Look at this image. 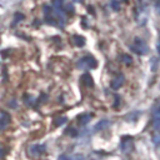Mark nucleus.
Here are the masks:
<instances>
[{
	"label": "nucleus",
	"instance_id": "f257e3e1",
	"mask_svg": "<svg viewBox=\"0 0 160 160\" xmlns=\"http://www.w3.org/2000/svg\"><path fill=\"white\" fill-rule=\"evenodd\" d=\"M130 49L135 53V54H138V55H145L146 53L149 51L148 45L145 44V43H144L141 39H139V38H136V39L134 40V44L131 45Z\"/></svg>",
	"mask_w": 160,
	"mask_h": 160
},
{
	"label": "nucleus",
	"instance_id": "f03ea898",
	"mask_svg": "<svg viewBox=\"0 0 160 160\" xmlns=\"http://www.w3.org/2000/svg\"><path fill=\"white\" fill-rule=\"evenodd\" d=\"M97 66V61L91 56H87L80 59V61L78 63V68L79 69H93Z\"/></svg>",
	"mask_w": 160,
	"mask_h": 160
},
{
	"label": "nucleus",
	"instance_id": "7ed1b4c3",
	"mask_svg": "<svg viewBox=\"0 0 160 160\" xmlns=\"http://www.w3.org/2000/svg\"><path fill=\"white\" fill-rule=\"evenodd\" d=\"M153 125L156 130H160V108L153 110Z\"/></svg>",
	"mask_w": 160,
	"mask_h": 160
},
{
	"label": "nucleus",
	"instance_id": "20e7f679",
	"mask_svg": "<svg viewBox=\"0 0 160 160\" xmlns=\"http://www.w3.org/2000/svg\"><path fill=\"white\" fill-rule=\"evenodd\" d=\"M10 124V115L8 113H2L0 115V129H5Z\"/></svg>",
	"mask_w": 160,
	"mask_h": 160
},
{
	"label": "nucleus",
	"instance_id": "39448f33",
	"mask_svg": "<svg viewBox=\"0 0 160 160\" xmlns=\"http://www.w3.org/2000/svg\"><path fill=\"white\" fill-rule=\"evenodd\" d=\"M123 84H124V78L123 77H118V78H115V79H113L110 81V87L114 90H118V89H120V87Z\"/></svg>",
	"mask_w": 160,
	"mask_h": 160
},
{
	"label": "nucleus",
	"instance_id": "423d86ee",
	"mask_svg": "<svg viewBox=\"0 0 160 160\" xmlns=\"http://www.w3.org/2000/svg\"><path fill=\"white\" fill-rule=\"evenodd\" d=\"M90 118H91L90 114H81V115H79V124L80 125H87L90 121Z\"/></svg>",
	"mask_w": 160,
	"mask_h": 160
},
{
	"label": "nucleus",
	"instance_id": "0eeeda50",
	"mask_svg": "<svg viewBox=\"0 0 160 160\" xmlns=\"http://www.w3.org/2000/svg\"><path fill=\"white\" fill-rule=\"evenodd\" d=\"M44 145H35V146H31V149H30V153H31V155H38V154H40V153H43L44 151Z\"/></svg>",
	"mask_w": 160,
	"mask_h": 160
},
{
	"label": "nucleus",
	"instance_id": "6e6552de",
	"mask_svg": "<svg viewBox=\"0 0 160 160\" xmlns=\"http://www.w3.org/2000/svg\"><path fill=\"white\" fill-rule=\"evenodd\" d=\"M81 81L87 85V87H93V78L90 77V74H84V75L81 77Z\"/></svg>",
	"mask_w": 160,
	"mask_h": 160
},
{
	"label": "nucleus",
	"instance_id": "1a4fd4ad",
	"mask_svg": "<svg viewBox=\"0 0 160 160\" xmlns=\"http://www.w3.org/2000/svg\"><path fill=\"white\" fill-rule=\"evenodd\" d=\"M108 125H110V121H108V120H101L100 123H98L97 125H95V131H98V130H101V129H104L105 126H108Z\"/></svg>",
	"mask_w": 160,
	"mask_h": 160
},
{
	"label": "nucleus",
	"instance_id": "9d476101",
	"mask_svg": "<svg viewBox=\"0 0 160 160\" xmlns=\"http://www.w3.org/2000/svg\"><path fill=\"white\" fill-rule=\"evenodd\" d=\"M74 41H75V44H77L78 46H83V45L85 44V40H84V38H83V36H79V35L74 36Z\"/></svg>",
	"mask_w": 160,
	"mask_h": 160
},
{
	"label": "nucleus",
	"instance_id": "9b49d317",
	"mask_svg": "<svg viewBox=\"0 0 160 160\" xmlns=\"http://www.w3.org/2000/svg\"><path fill=\"white\" fill-rule=\"evenodd\" d=\"M25 16H24V14H21V13H16L15 14V16H14V23H13V25H16L20 20H23Z\"/></svg>",
	"mask_w": 160,
	"mask_h": 160
},
{
	"label": "nucleus",
	"instance_id": "f8f14e48",
	"mask_svg": "<svg viewBox=\"0 0 160 160\" xmlns=\"http://www.w3.org/2000/svg\"><path fill=\"white\" fill-rule=\"evenodd\" d=\"M121 58H123L121 60H123V61L126 64V65H130V64H131V58H130L129 55H128V54H124Z\"/></svg>",
	"mask_w": 160,
	"mask_h": 160
},
{
	"label": "nucleus",
	"instance_id": "ddd939ff",
	"mask_svg": "<svg viewBox=\"0 0 160 160\" xmlns=\"http://www.w3.org/2000/svg\"><path fill=\"white\" fill-rule=\"evenodd\" d=\"M65 121H66V119H65V118H58V119L54 121V124H55L56 126H59V125H63Z\"/></svg>",
	"mask_w": 160,
	"mask_h": 160
},
{
	"label": "nucleus",
	"instance_id": "4468645a",
	"mask_svg": "<svg viewBox=\"0 0 160 160\" xmlns=\"http://www.w3.org/2000/svg\"><path fill=\"white\" fill-rule=\"evenodd\" d=\"M110 4H111V6L114 8V10H119V3L116 2V0H111Z\"/></svg>",
	"mask_w": 160,
	"mask_h": 160
},
{
	"label": "nucleus",
	"instance_id": "2eb2a0df",
	"mask_svg": "<svg viewBox=\"0 0 160 160\" xmlns=\"http://www.w3.org/2000/svg\"><path fill=\"white\" fill-rule=\"evenodd\" d=\"M66 134H70V135H73V136H75L77 135V131L73 129V128H69V130H66Z\"/></svg>",
	"mask_w": 160,
	"mask_h": 160
},
{
	"label": "nucleus",
	"instance_id": "dca6fc26",
	"mask_svg": "<svg viewBox=\"0 0 160 160\" xmlns=\"http://www.w3.org/2000/svg\"><path fill=\"white\" fill-rule=\"evenodd\" d=\"M58 160H69V158H68L66 155H60Z\"/></svg>",
	"mask_w": 160,
	"mask_h": 160
},
{
	"label": "nucleus",
	"instance_id": "f3484780",
	"mask_svg": "<svg viewBox=\"0 0 160 160\" xmlns=\"http://www.w3.org/2000/svg\"><path fill=\"white\" fill-rule=\"evenodd\" d=\"M3 155H4V150H3V149H2V148H0V158H2Z\"/></svg>",
	"mask_w": 160,
	"mask_h": 160
},
{
	"label": "nucleus",
	"instance_id": "a211bd4d",
	"mask_svg": "<svg viewBox=\"0 0 160 160\" xmlns=\"http://www.w3.org/2000/svg\"><path fill=\"white\" fill-rule=\"evenodd\" d=\"M158 51H159V55H160V41L158 43Z\"/></svg>",
	"mask_w": 160,
	"mask_h": 160
}]
</instances>
